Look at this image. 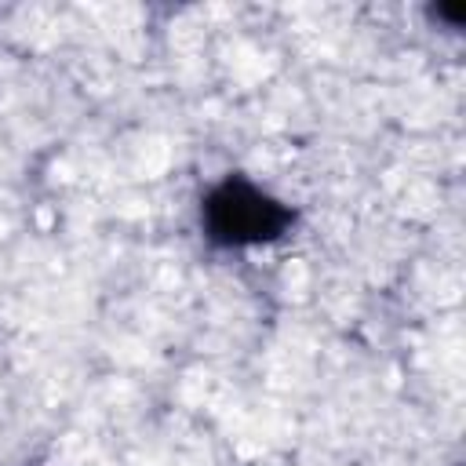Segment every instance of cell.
I'll return each mask as SVG.
<instances>
[{
	"label": "cell",
	"instance_id": "1",
	"mask_svg": "<svg viewBox=\"0 0 466 466\" xmlns=\"http://www.w3.org/2000/svg\"><path fill=\"white\" fill-rule=\"evenodd\" d=\"M295 208L244 175L218 178L200 200V229L215 248H258L295 226Z\"/></svg>",
	"mask_w": 466,
	"mask_h": 466
},
{
	"label": "cell",
	"instance_id": "2",
	"mask_svg": "<svg viewBox=\"0 0 466 466\" xmlns=\"http://www.w3.org/2000/svg\"><path fill=\"white\" fill-rule=\"evenodd\" d=\"M433 15L444 18L448 25H462V18H466V4H455V7H451V4H437Z\"/></svg>",
	"mask_w": 466,
	"mask_h": 466
}]
</instances>
